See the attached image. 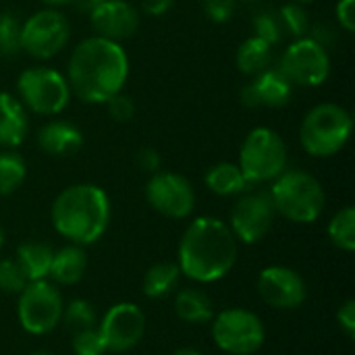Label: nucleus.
I'll use <instances>...</instances> for the list:
<instances>
[{
    "mask_svg": "<svg viewBox=\"0 0 355 355\" xmlns=\"http://www.w3.org/2000/svg\"><path fill=\"white\" fill-rule=\"evenodd\" d=\"M127 77L129 56L119 42L89 35L71 52L67 81L71 94L85 104H104L123 92Z\"/></svg>",
    "mask_w": 355,
    "mask_h": 355,
    "instance_id": "f257e3e1",
    "label": "nucleus"
},
{
    "mask_svg": "<svg viewBox=\"0 0 355 355\" xmlns=\"http://www.w3.org/2000/svg\"><path fill=\"white\" fill-rule=\"evenodd\" d=\"M239 241L229 225L214 216H200L189 223L179 241L181 275L196 283H216L237 264Z\"/></svg>",
    "mask_w": 355,
    "mask_h": 355,
    "instance_id": "f03ea898",
    "label": "nucleus"
},
{
    "mask_svg": "<svg viewBox=\"0 0 355 355\" xmlns=\"http://www.w3.org/2000/svg\"><path fill=\"white\" fill-rule=\"evenodd\" d=\"M110 198L94 183H77L62 189L52 202L54 231L75 245L96 243L110 225Z\"/></svg>",
    "mask_w": 355,
    "mask_h": 355,
    "instance_id": "7ed1b4c3",
    "label": "nucleus"
},
{
    "mask_svg": "<svg viewBox=\"0 0 355 355\" xmlns=\"http://www.w3.org/2000/svg\"><path fill=\"white\" fill-rule=\"evenodd\" d=\"M268 193L277 214L297 225L318 220L327 204L322 183L312 173L302 168L283 171L272 181V189Z\"/></svg>",
    "mask_w": 355,
    "mask_h": 355,
    "instance_id": "20e7f679",
    "label": "nucleus"
},
{
    "mask_svg": "<svg viewBox=\"0 0 355 355\" xmlns=\"http://www.w3.org/2000/svg\"><path fill=\"white\" fill-rule=\"evenodd\" d=\"M352 131V114L335 102H322L304 116L300 125V144L310 156L329 158L347 146Z\"/></svg>",
    "mask_w": 355,
    "mask_h": 355,
    "instance_id": "39448f33",
    "label": "nucleus"
},
{
    "mask_svg": "<svg viewBox=\"0 0 355 355\" xmlns=\"http://www.w3.org/2000/svg\"><path fill=\"white\" fill-rule=\"evenodd\" d=\"M237 166L250 185L275 181L283 171H287L285 139L270 127L252 129L241 144Z\"/></svg>",
    "mask_w": 355,
    "mask_h": 355,
    "instance_id": "423d86ee",
    "label": "nucleus"
},
{
    "mask_svg": "<svg viewBox=\"0 0 355 355\" xmlns=\"http://www.w3.org/2000/svg\"><path fill=\"white\" fill-rule=\"evenodd\" d=\"M17 92L21 104L42 116H56L71 102L67 77L52 67L25 69L17 79Z\"/></svg>",
    "mask_w": 355,
    "mask_h": 355,
    "instance_id": "0eeeda50",
    "label": "nucleus"
},
{
    "mask_svg": "<svg viewBox=\"0 0 355 355\" xmlns=\"http://www.w3.org/2000/svg\"><path fill=\"white\" fill-rule=\"evenodd\" d=\"M214 345L231 355H252L266 341L260 316L245 308H229L212 318Z\"/></svg>",
    "mask_w": 355,
    "mask_h": 355,
    "instance_id": "6e6552de",
    "label": "nucleus"
},
{
    "mask_svg": "<svg viewBox=\"0 0 355 355\" xmlns=\"http://www.w3.org/2000/svg\"><path fill=\"white\" fill-rule=\"evenodd\" d=\"M62 295L58 287L50 281H31L19 293L17 318L25 333L29 335H48L52 333L62 318Z\"/></svg>",
    "mask_w": 355,
    "mask_h": 355,
    "instance_id": "1a4fd4ad",
    "label": "nucleus"
},
{
    "mask_svg": "<svg viewBox=\"0 0 355 355\" xmlns=\"http://www.w3.org/2000/svg\"><path fill=\"white\" fill-rule=\"evenodd\" d=\"M71 40V23L56 8L33 12L21 23V50L35 60H48L67 48Z\"/></svg>",
    "mask_w": 355,
    "mask_h": 355,
    "instance_id": "9d476101",
    "label": "nucleus"
},
{
    "mask_svg": "<svg viewBox=\"0 0 355 355\" xmlns=\"http://www.w3.org/2000/svg\"><path fill=\"white\" fill-rule=\"evenodd\" d=\"M281 73L300 87H318L331 75V56L329 50L314 37L293 40L281 56Z\"/></svg>",
    "mask_w": 355,
    "mask_h": 355,
    "instance_id": "9b49d317",
    "label": "nucleus"
},
{
    "mask_svg": "<svg viewBox=\"0 0 355 355\" xmlns=\"http://www.w3.org/2000/svg\"><path fill=\"white\" fill-rule=\"evenodd\" d=\"M277 218V210L272 206L268 191H250L241 193L239 200L231 208L229 229L237 241L254 245L262 241Z\"/></svg>",
    "mask_w": 355,
    "mask_h": 355,
    "instance_id": "f8f14e48",
    "label": "nucleus"
},
{
    "mask_svg": "<svg viewBox=\"0 0 355 355\" xmlns=\"http://www.w3.org/2000/svg\"><path fill=\"white\" fill-rule=\"evenodd\" d=\"M148 204L162 216L183 220L196 210V191L189 179L179 173L158 171L146 183Z\"/></svg>",
    "mask_w": 355,
    "mask_h": 355,
    "instance_id": "ddd939ff",
    "label": "nucleus"
},
{
    "mask_svg": "<svg viewBox=\"0 0 355 355\" xmlns=\"http://www.w3.org/2000/svg\"><path fill=\"white\" fill-rule=\"evenodd\" d=\"M98 331L104 339L106 352L123 354L133 349L146 333V316L137 304L121 302L106 310Z\"/></svg>",
    "mask_w": 355,
    "mask_h": 355,
    "instance_id": "4468645a",
    "label": "nucleus"
},
{
    "mask_svg": "<svg viewBox=\"0 0 355 355\" xmlns=\"http://www.w3.org/2000/svg\"><path fill=\"white\" fill-rule=\"evenodd\" d=\"M258 293L270 308L297 310L308 297V287L297 270L289 266H266L258 275Z\"/></svg>",
    "mask_w": 355,
    "mask_h": 355,
    "instance_id": "2eb2a0df",
    "label": "nucleus"
},
{
    "mask_svg": "<svg viewBox=\"0 0 355 355\" xmlns=\"http://www.w3.org/2000/svg\"><path fill=\"white\" fill-rule=\"evenodd\" d=\"M89 23L96 35L121 44L139 29V10L127 0H104L89 12Z\"/></svg>",
    "mask_w": 355,
    "mask_h": 355,
    "instance_id": "dca6fc26",
    "label": "nucleus"
},
{
    "mask_svg": "<svg viewBox=\"0 0 355 355\" xmlns=\"http://www.w3.org/2000/svg\"><path fill=\"white\" fill-rule=\"evenodd\" d=\"M293 83L281 69L268 67L241 87V104L245 108H283L293 96Z\"/></svg>",
    "mask_w": 355,
    "mask_h": 355,
    "instance_id": "f3484780",
    "label": "nucleus"
},
{
    "mask_svg": "<svg viewBox=\"0 0 355 355\" xmlns=\"http://www.w3.org/2000/svg\"><path fill=\"white\" fill-rule=\"evenodd\" d=\"M37 146L48 156H73L83 148V133L77 125L69 121H50L37 131Z\"/></svg>",
    "mask_w": 355,
    "mask_h": 355,
    "instance_id": "a211bd4d",
    "label": "nucleus"
},
{
    "mask_svg": "<svg viewBox=\"0 0 355 355\" xmlns=\"http://www.w3.org/2000/svg\"><path fill=\"white\" fill-rule=\"evenodd\" d=\"M29 129L27 108L12 94L0 92V148L15 150L19 148Z\"/></svg>",
    "mask_w": 355,
    "mask_h": 355,
    "instance_id": "6ab92c4d",
    "label": "nucleus"
},
{
    "mask_svg": "<svg viewBox=\"0 0 355 355\" xmlns=\"http://www.w3.org/2000/svg\"><path fill=\"white\" fill-rule=\"evenodd\" d=\"M87 270V254L83 245L69 243L54 252L52 266H50V279L54 285H75L83 279Z\"/></svg>",
    "mask_w": 355,
    "mask_h": 355,
    "instance_id": "aec40b11",
    "label": "nucleus"
},
{
    "mask_svg": "<svg viewBox=\"0 0 355 355\" xmlns=\"http://www.w3.org/2000/svg\"><path fill=\"white\" fill-rule=\"evenodd\" d=\"M52 258H54V250L48 243L35 241V239L23 241L17 248V254H15V262L23 270L27 283L48 279L50 266H52Z\"/></svg>",
    "mask_w": 355,
    "mask_h": 355,
    "instance_id": "412c9836",
    "label": "nucleus"
},
{
    "mask_svg": "<svg viewBox=\"0 0 355 355\" xmlns=\"http://www.w3.org/2000/svg\"><path fill=\"white\" fill-rule=\"evenodd\" d=\"M175 312L187 324H206L214 318V304L206 291L187 287L175 295Z\"/></svg>",
    "mask_w": 355,
    "mask_h": 355,
    "instance_id": "4be33fe9",
    "label": "nucleus"
},
{
    "mask_svg": "<svg viewBox=\"0 0 355 355\" xmlns=\"http://www.w3.org/2000/svg\"><path fill=\"white\" fill-rule=\"evenodd\" d=\"M206 187L220 198H231V196H241L248 191L250 183L243 177L241 168L235 162H218L208 168L206 177Z\"/></svg>",
    "mask_w": 355,
    "mask_h": 355,
    "instance_id": "5701e85b",
    "label": "nucleus"
},
{
    "mask_svg": "<svg viewBox=\"0 0 355 355\" xmlns=\"http://www.w3.org/2000/svg\"><path fill=\"white\" fill-rule=\"evenodd\" d=\"M235 62L237 69L250 77L260 75L262 71H266L272 62V46L268 42H264L258 35H252L248 40L241 42V46L237 48L235 54Z\"/></svg>",
    "mask_w": 355,
    "mask_h": 355,
    "instance_id": "b1692460",
    "label": "nucleus"
},
{
    "mask_svg": "<svg viewBox=\"0 0 355 355\" xmlns=\"http://www.w3.org/2000/svg\"><path fill=\"white\" fill-rule=\"evenodd\" d=\"M181 268L177 262H158L144 275V293L150 300H164L173 295L181 281Z\"/></svg>",
    "mask_w": 355,
    "mask_h": 355,
    "instance_id": "393cba45",
    "label": "nucleus"
},
{
    "mask_svg": "<svg viewBox=\"0 0 355 355\" xmlns=\"http://www.w3.org/2000/svg\"><path fill=\"white\" fill-rule=\"evenodd\" d=\"M27 177L25 158L15 150L0 152V196L15 193Z\"/></svg>",
    "mask_w": 355,
    "mask_h": 355,
    "instance_id": "a878e982",
    "label": "nucleus"
},
{
    "mask_svg": "<svg viewBox=\"0 0 355 355\" xmlns=\"http://www.w3.org/2000/svg\"><path fill=\"white\" fill-rule=\"evenodd\" d=\"M329 239L335 248L343 252L355 250V208L345 206L341 208L329 223Z\"/></svg>",
    "mask_w": 355,
    "mask_h": 355,
    "instance_id": "bb28decb",
    "label": "nucleus"
},
{
    "mask_svg": "<svg viewBox=\"0 0 355 355\" xmlns=\"http://www.w3.org/2000/svg\"><path fill=\"white\" fill-rule=\"evenodd\" d=\"M60 322L71 331V333H79V331H87L98 327V314L94 310V306L85 300H73L62 308V318Z\"/></svg>",
    "mask_w": 355,
    "mask_h": 355,
    "instance_id": "cd10ccee",
    "label": "nucleus"
},
{
    "mask_svg": "<svg viewBox=\"0 0 355 355\" xmlns=\"http://www.w3.org/2000/svg\"><path fill=\"white\" fill-rule=\"evenodd\" d=\"M21 52V21L12 12H0V58H15Z\"/></svg>",
    "mask_w": 355,
    "mask_h": 355,
    "instance_id": "c85d7f7f",
    "label": "nucleus"
},
{
    "mask_svg": "<svg viewBox=\"0 0 355 355\" xmlns=\"http://www.w3.org/2000/svg\"><path fill=\"white\" fill-rule=\"evenodd\" d=\"M279 19L283 23L285 33H289L293 40L297 37H306L310 33V15L304 8V4L297 2H289L285 6H281L279 10Z\"/></svg>",
    "mask_w": 355,
    "mask_h": 355,
    "instance_id": "c756f323",
    "label": "nucleus"
},
{
    "mask_svg": "<svg viewBox=\"0 0 355 355\" xmlns=\"http://www.w3.org/2000/svg\"><path fill=\"white\" fill-rule=\"evenodd\" d=\"M254 35L262 37L264 42H268L270 46L279 44L283 37H285V29H283V23L279 19V12H272V10H260L254 21Z\"/></svg>",
    "mask_w": 355,
    "mask_h": 355,
    "instance_id": "7c9ffc66",
    "label": "nucleus"
},
{
    "mask_svg": "<svg viewBox=\"0 0 355 355\" xmlns=\"http://www.w3.org/2000/svg\"><path fill=\"white\" fill-rule=\"evenodd\" d=\"M25 285H27V279L23 270L19 268V264L10 258L0 260V291L19 295L25 289Z\"/></svg>",
    "mask_w": 355,
    "mask_h": 355,
    "instance_id": "2f4dec72",
    "label": "nucleus"
},
{
    "mask_svg": "<svg viewBox=\"0 0 355 355\" xmlns=\"http://www.w3.org/2000/svg\"><path fill=\"white\" fill-rule=\"evenodd\" d=\"M73 354L75 355H104L106 354V345L104 339L98 331V327L87 329V331H79L73 337Z\"/></svg>",
    "mask_w": 355,
    "mask_h": 355,
    "instance_id": "473e14b6",
    "label": "nucleus"
},
{
    "mask_svg": "<svg viewBox=\"0 0 355 355\" xmlns=\"http://www.w3.org/2000/svg\"><path fill=\"white\" fill-rule=\"evenodd\" d=\"M104 106H106L108 116L114 123H129L133 119V114H135V102H133V98L127 96V94H123V92H119L112 98H108L104 102Z\"/></svg>",
    "mask_w": 355,
    "mask_h": 355,
    "instance_id": "72a5a7b5",
    "label": "nucleus"
},
{
    "mask_svg": "<svg viewBox=\"0 0 355 355\" xmlns=\"http://www.w3.org/2000/svg\"><path fill=\"white\" fill-rule=\"evenodd\" d=\"M237 0H204V10L214 23H227L235 15Z\"/></svg>",
    "mask_w": 355,
    "mask_h": 355,
    "instance_id": "f704fd0d",
    "label": "nucleus"
},
{
    "mask_svg": "<svg viewBox=\"0 0 355 355\" xmlns=\"http://www.w3.org/2000/svg\"><path fill=\"white\" fill-rule=\"evenodd\" d=\"M135 164H137L139 171L154 175V173L160 171L162 158H160L158 150H154V148H139L137 154H135Z\"/></svg>",
    "mask_w": 355,
    "mask_h": 355,
    "instance_id": "c9c22d12",
    "label": "nucleus"
},
{
    "mask_svg": "<svg viewBox=\"0 0 355 355\" xmlns=\"http://www.w3.org/2000/svg\"><path fill=\"white\" fill-rule=\"evenodd\" d=\"M335 15L339 25L347 31L354 33L355 31V0H339L335 6Z\"/></svg>",
    "mask_w": 355,
    "mask_h": 355,
    "instance_id": "e433bc0d",
    "label": "nucleus"
},
{
    "mask_svg": "<svg viewBox=\"0 0 355 355\" xmlns=\"http://www.w3.org/2000/svg\"><path fill=\"white\" fill-rule=\"evenodd\" d=\"M337 322H339L341 331H343L349 339H354L355 337V300H347V302L339 308V312H337Z\"/></svg>",
    "mask_w": 355,
    "mask_h": 355,
    "instance_id": "4c0bfd02",
    "label": "nucleus"
},
{
    "mask_svg": "<svg viewBox=\"0 0 355 355\" xmlns=\"http://www.w3.org/2000/svg\"><path fill=\"white\" fill-rule=\"evenodd\" d=\"M175 6V0H141V10L150 17H162Z\"/></svg>",
    "mask_w": 355,
    "mask_h": 355,
    "instance_id": "58836bf2",
    "label": "nucleus"
},
{
    "mask_svg": "<svg viewBox=\"0 0 355 355\" xmlns=\"http://www.w3.org/2000/svg\"><path fill=\"white\" fill-rule=\"evenodd\" d=\"M102 2H104V0H73L71 4H75V8H77L79 12L89 15V12H92L94 8H98Z\"/></svg>",
    "mask_w": 355,
    "mask_h": 355,
    "instance_id": "ea45409f",
    "label": "nucleus"
},
{
    "mask_svg": "<svg viewBox=\"0 0 355 355\" xmlns=\"http://www.w3.org/2000/svg\"><path fill=\"white\" fill-rule=\"evenodd\" d=\"M44 4H48L50 8H58V6H64V4H71L73 0H42Z\"/></svg>",
    "mask_w": 355,
    "mask_h": 355,
    "instance_id": "a19ab883",
    "label": "nucleus"
},
{
    "mask_svg": "<svg viewBox=\"0 0 355 355\" xmlns=\"http://www.w3.org/2000/svg\"><path fill=\"white\" fill-rule=\"evenodd\" d=\"M173 355H202L198 349H193V347H181V349H177Z\"/></svg>",
    "mask_w": 355,
    "mask_h": 355,
    "instance_id": "79ce46f5",
    "label": "nucleus"
},
{
    "mask_svg": "<svg viewBox=\"0 0 355 355\" xmlns=\"http://www.w3.org/2000/svg\"><path fill=\"white\" fill-rule=\"evenodd\" d=\"M4 239H6V235H4V229H2V225H0V250L4 248Z\"/></svg>",
    "mask_w": 355,
    "mask_h": 355,
    "instance_id": "37998d69",
    "label": "nucleus"
},
{
    "mask_svg": "<svg viewBox=\"0 0 355 355\" xmlns=\"http://www.w3.org/2000/svg\"><path fill=\"white\" fill-rule=\"evenodd\" d=\"M29 355H56V354H52V352H46V349H37V352H33V354H29Z\"/></svg>",
    "mask_w": 355,
    "mask_h": 355,
    "instance_id": "c03bdc74",
    "label": "nucleus"
},
{
    "mask_svg": "<svg viewBox=\"0 0 355 355\" xmlns=\"http://www.w3.org/2000/svg\"><path fill=\"white\" fill-rule=\"evenodd\" d=\"M291 2H297V4H310V2H314V0H291Z\"/></svg>",
    "mask_w": 355,
    "mask_h": 355,
    "instance_id": "a18cd8bd",
    "label": "nucleus"
},
{
    "mask_svg": "<svg viewBox=\"0 0 355 355\" xmlns=\"http://www.w3.org/2000/svg\"><path fill=\"white\" fill-rule=\"evenodd\" d=\"M239 2V0H237ZM243 2H256V0H243Z\"/></svg>",
    "mask_w": 355,
    "mask_h": 355,
    "instance_id": "49530a36",
    "label": "nucleus"
}]
</instances>
